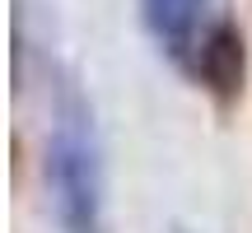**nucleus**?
Wrapping results in <instances>:
<instances>
[{"mask_svg":"<svg viewBox=\"0 0 252 233\" xmlns=\"http://www.w3.org/2000/svg\"><path fill=\"white\" fill-rule=\"evenodd\" d=\"M140 19L154 47L196 84L215 93L243 84V33L215 14V0H140Z\"/></svg>","mask_w":252,"mask_h":233,"instance_id":"f03ea898","label":"nucleus"},{"mask_svg":"<svg viewBox=\"0 0 252 233\" xmlns=\"http://www.w3.org/2000/svg\"><path fill=\"white\" fill-rule=\"evenodd\" d=\"M42 182L61 233H108V173L94 103L75 75H52V126L42 149Z\"/></svg>","mask_w":252,"mask_h":233,"instance_id":"f257e3e1","label":"nucleus"}]
</instances>
